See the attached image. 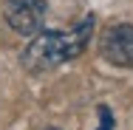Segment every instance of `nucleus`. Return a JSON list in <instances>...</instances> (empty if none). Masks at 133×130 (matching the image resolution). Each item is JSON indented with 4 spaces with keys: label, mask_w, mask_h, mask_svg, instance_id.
Returning a JSON list of instances; mask_svg holds the SVG:
<instances>
[{
    "label": "nucleus",
    "mask_w": 133,
    "mask_h": 130,
    "mask_svg": "<svg viewBox=\"0 0 133 130\" xmlns=\"http://www.w3.org/2000/svg\"><path fill=\"white\" fill-rule=\"evenodd\" d=\"M96 113H99V127L96 130H113V113H110V107L108 105H99Z\"/></svg>",
    "instance_id": "obj_4"
},
{
    "label": "nucleus",
    "mask_w": 133,
    "mask_h": 130,
    "mask_svg": "<svg viewBox=\"0 0 133 130\" xmlns=\"http://www.w3.org/2000/svg\"><path fill=\"white\" fill-rule=\"evenodd\" d=\"M45 11H48L45 0H6V6H3L6 23L17 34H37V31H43Z\"/></svg>",
    "instance_id": "obj_2"
},
{
    "label": "nucleus",
    "mask_w": 133,
    "mask_h": 130,
    "mask_svg": "<svg viewBox=\"0 0 133 130\" xmlns=\"http://www.w3.org/2000/svg\"><path fill=\"white\" fill-rule=\"evenodd\" d=\"M99 54L116 68H133V26H110L99 40Z\"/></svg>",
    "instance_id": "obj_3"
},
{
    "label": "nucleus",
    "mask_w": 133,
    "mask_h": 130,
    "mask_svg": "<svg viewBox=\"0 0 133 130\" xmlns=\"http://www.w3.org/2000/svg\"><path fill=\"white\" fill-rule=\"evenodd\" d=\"M45 130H57V127H45Z\"/></svg>",
    "instance_id": "obj_5"
},
{
    "label": "nucleus",
    "mask_w": 133,
    "mask_h": 130,
    "mask_svg": "<svg viewBox=\"0 0 133 130\" xmlns=\"http://www.w3.org/2000/svg\"><path fill=\"white\" fill-rule=\"evenodd\" d=\"M91 34H94V14L82 17L79 23L74 28H68V31H37L34 40L26 45L20 62L31 74L51 71V68L68 62V59H77L88 48Z\"/></svg>",
    "instance_id": "obj_1"
}]
</instances>
